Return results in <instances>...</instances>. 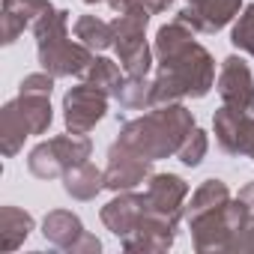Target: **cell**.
Returning <instances> with one entry per match:
<instances>
[{
  "label": "cell",
  "instance_id": "10",
  "mask_svg": "<svg viewBox=\"0 0 254 254\" xmlns=\"http://www.w3.org/2000/svg\"><path fill=\"white\" fill-rule=\"evenodd\" d=\"M215 90L221 96V105L254 114V75H251V66L239 54H230L218 63Z\"/></svg>",
  "mask_w": 254,
  "mask_h": 254
},
{
  "label": "cell",
  "instance_id": "2",
  "mask_svg": "<svg viewBox=\"0 0 254 254\" xmlns=\"http://www.w3.org/2000/svg\"><path fill=\"white\" fill-rule=\"evenodd\" d=\"M194 126H197L194 114L183 102H168L150 108L135 120H126L120 126L117 141L150 162H162V159H177L183 141L191 135Z\"/></svg>",
  "mask_w": 254,
  "mask_h": 254
},
{
  "label": "cell",
  "instance_id": "6",
  "mask_svg": "<svg viewBox=\"0 0 254 254\" xmlns=\"http://www.w3.org/2000/svg\"><path fill=\"white\" fill-rule=\"evenodd\" d=\"M108 99L111 96L105 90L93 87L90 81H81V84L69 87L66 96H63V108H60L66 132H75V135L93 132L108 114Z\"/></svg>",
  "mask_w": 254,
  "mask_h": 254
},
{
  "label": "cell",
  "instance_id": "29",
  "mask_svg": "<svg viewBox=\"0 0 254 254\" xmlns=\"http://www.w3.org/2000/svg\"><path fill=\"white\" fill-rule=\"evenodd\" d=\"M171 3H174V0H141V6H144L150 15H159V12L171 9Z\"/></svg>",
  "mask_w": 254,
  "mask_h": 254
},
{
  "label": "cell",
  "instance_id": "1",
  "mask_svg": "<svg viewBox=\"0 0 254 254\" xmlns=\"http://www.w3.org/2000/svg\"><path fill=\"white\" fill-rule=\"evenodd\" d=\"M194 36L197 33L180 24L177 18L156 30L153 39V51L159 63L153 78L156 105L203 99L215 87V60Z\"/></svg>",
  "mask_w": 254,
  "mask_h": 254
},
{
  "label": "cell",
  "instance_id": "8",
  "mask_svg": "<svg viewBox=\"0 0 254 254\" xmlns=\"http://www.w3.org/2000/svg\"><path fill=\"white\" fill-rule=\"evenodd\" d=\"M153 162L144 159L141 153L129 150L126 144L114 141L108 147V165H105V189L108 191H132L138 186H147V180L153 177Z\"/></svg>",
  "mask_w": 254,
  "mask_h": 254
},
{
  "label": "cell",
  "instance_id": "32",
  "mask_svg": "<svg viewBox=\"0 0 254 254\" xmlns=\"http://www.w3.org/2000/svg\"><path fill=\"white\" fill-rule=\"evenodd\" d=\"M189 3H194V0H189Z\"/></svg>",
  "mask_w": 254,
  "mask_h": 254
},
{
  "label": "cell",
  "instance_id": "23",
  "mask_svg": "<svg viewBox=\"0 0 254 254\" xmlns=\"http://www.w3.org/2000/svg\"><path fill=\"white\" fill-rule=\"evenodd\" d=\"M81 78H84V81H90L93 87H99V90H105L108 96H114V99H117V93H120L123 81L129 78V75L123 72V66H120V63H114V60H108V57L96 54V57H93V63L87 66V72H84Z\"/></svg>",
  "mask_w": 254,
  "mask_h": 254
},
{
  "label": "cell",
  "instance_id": "17",
  "mask_svg": "<svg viewBox=\"0 0 254 254\" xmlns=\"http://www.w3.org/2000/svg\"><path fill=\"white\" fill-rule=\"evenodd\" d=\"M36 221L27 209L21 206H12V203H3L0 206V251H18L27 236L33 233Z\"/></svg>",
  "mask_w": 254,
  "mask_h": 254
},
{
  "label": "cell",
  "instance_id": "20",
  "mask_svg": "<svg viewBox=\"0 0 254 254\" xmlns=\"http://www.w3.org/2000/svg\"><path fill=\"white\" fill-rule=\"evenodd\" d=\"M230 200H233V194H230L227 183L218 180V177H209V180H203V183L191 191V200L186 203V218L200 215V212L221 209V206H227Z\"/></svg>",
  "mask_w": 254,
  "mask_h": 254
},
{
  "label": "cell",
  "instance_id": "31",
  "mask_svg": "<svg viewBox=\"0 0 254 254\" xmlns=\"http://www.w3.org/2000/svg\"><path fill=\"white\" fill-rule=\"evenodd\" d=\"M87 6H96V3H108V0H84Z\"/></svg>",
  "mask_w": 254,
  "mask_h": 254
},
{
  "label": "cell",
  "instance_id": "13",
  "mask_svg": "<svg viewBox=\"0 0 254 254\" xmlns=\"http://www.w3.org/2000/svg\"><path fill=\"white\" fill-rule=\"evenodd\" d=\"M212 135L224 156H248V144L254 135V114L221 105L212 114Z\"/></svg>",
  "mask_w": 254,
  "mask_h": 254
},
{
  "label": "cell",
  "instance_id": "30",
  "mask_svg": "<svg viewBox=\"0 0 254 254\" xmlns=\"http://www.w3.org/2000/svg\"><path fill=\"white\" fill-rule=\"evenodd\" d=\"M248 159L254 162V135H251V144H248Z\"/></svg>",
  "mask_w": 254,
  "mask_h": 254
},
{
  "label": "cell",
  "instance_id": "3",
  "mask_svg": "<svg viewBox=\"0 0 254 254\" xmlns=\"http://www.w3.org/2000/svg\"><path fill=\"white\" fill-rule=\"evenodd\" d=\"M33 36H36V60L54 78H72V75L81 78L96 57L87 45L69 39V9L54 6L33 24Z\"/></svg>",
  "mask_w": 254,
  "mask_h": 254
},
{
  "label": "cell",
  "instance_id": "26",
  "mask_svg": "<svg viewBox=\"0 0 254 254\" xmlns=\"http://www.w3.org/2000/svg\"><path fill=\"white\" fill-rule=\"evenodd\" d=\"M206 153H209V135L194 126L191 135L183 141V147H180L177 159H180V165H186V168H197V165L206 159Z\"/></svg>",
  "mask_w": 254,
  "mask_h": 254
},
{
  "label": "cell",
  "instance_id": "5",
  "mask_svg": "<svg viewBox=\"0 0 254 254\" xmlns=\"http://www.w3.org/2000/svg\"><path fill=\"white\" fill-rule=\"evenodd\" d=\"M93 156V141L87 135H54L42 144H36L27 153V171L36 180H63L66 171H72L81 162H90Z\"/></svg>",
  "mask_w": 254,
  "mask_h": 254
},
{
  "label": "cell",
  "instance_id": "21",
  "mask_svg": "<svg viewBox=\"0 0 254 254\" xmlns=\"http://www.w3.org/2000/svg\"><path fill=\"white\" fill-rule=\"evenodd\" d=\"M27 138H30L27 123L21 120V114L15 111V105H12V99H9L3 108H0V147H3V156H6V159L18 156Z\"/></svg>",
  "mask_w": 254,
  "mask_h": 254
},
{
  "label": "cell",
  "instance_id": "27",
  "mask_svg": "<svg viewBox=\"0 0 254 254\" xmlns=\"http://www.w3.org/2000/svg\"><path fill=\"white\" fill-rule=\"evenodd\" d=\"M54 75L51 72H30V75H24L21 78V84H18V93H36V96H51L54 93Z\"/></svg>",
  "mask_w": 254,
  "mask_h": 254
},
{
  "label": "cell",
  "instance_id": "25",
  "mask_svg": "<svg viewBox=\"0 0 254 254\" xmlns=\"http://www.w3.org/2000/svg\"><path fill=\"white\" fill-rule=\"evenodd\" d=\"M230 45L248 57H254V3H248L236 21H233V30H230Z\"/></svg>",
  "mask_w": 254,
  "mask_h": 254
},
{
  "label": "cell",
  "instance_id": "19",
  "mask_svg": "<svg viewBox=\"0 0 254 254\" xmlns=\"http://www.w3.org/2000/svg\"><path fill=\"white\" fill-rule=\"evenodd\" d=\"M15 111L21 114V120L27 123V132L33 135H45L54 123V108H51V96H36V93H18L12 99Z\"/></svg>",
  "mask_w": 254,
  "mask_h": 254
},
{
  "label": "cell",
  "instance_id": "16",
  "mask_svg": "<svg viewBox=\"0 0 254 254\" xmlns=\"http://www.w3.org/2000/svg\"><path fill=\"white\" fill-rule=\"evenodd\" d=\"M54 9L51 0H3V45H15L24 30Z\"/></svg>",
  "mask_w": 254,
  "mask_h": 254
},
{
  "label": "cell",
  "instance_id": "11",
  "mask_svg": "<svg viewBox=\"0 0 254 254\" xmlns=\"http://www.w3.org/2000/svg\"><path fill=\"white\" fill-rule=\"evenodd\" d=\"M239 12H242V0H194V3H186L174 18L189 30H194L197 36H212L224 30Z\"/></svg>",
  "mask_w": 254,
  "mask_h": 254
},
{
  "label": "cell",
  "instance_id": "22",
  "mask_svg": "<svg viewBox=\"0 0 254 254\" xmlns=\"http://www.w3.org/2000/svg\"><path fill=\"white\" fill-rule=\"evenodd\" d=\"M75 39L81 45H87L93 54H102L108 48H114V30H111V21L99 18V15H78L75 18Z\"/></svg>",
  "mask_w": 254,
  "mask_h": 254
},
{
  "label": "cell",
  "instance_id": "18",
  "mask_svg": "<svg viewBox=\"0 0 254 254\" xmlns=\"http://www.w3.org/2000/svg\"><path fill=\"white\" fill-rule=\"evenodd\" d=\"M63 191L72 200H96V194L105 191V171H99L93 162H81L63 174Z\"/></svg>",
  "mask_w": 254,
  "mask_h": 254
},
{
  "label": "cell",
  "instance_id": "24",
  "mask_svg": "<svg viewBox=\"0 0 254 254\" xmlns=\"http://www.w3.org/2000/svg\"><path fill=\"white\" fill-rule=\"evenodd\" d=\"M117 102L126 111H150V108H156L153 81L150 78H126L120 93H117Z\"/></svg>",
  "mask_w": 254,
  "mask_h": 254
},
{
  "label": "cell",
  "instance_id": "9",
  "mask_svg": "<svg viewBox=\"0 0 254 254\" xmlns=\"http://www.w3.org/2000/svg\"><path fill=\"white\" fill-rule=\"evenodd\" d=\"M189 191L191 189H189V183L180 174H153L147 180V189H144L147 212H156V215H165V218L183 224Z\"/></svg>",
  "mask_w": 254,
  "mask_h": 254
},
{
  "label": "cell",
  "instance_id": "12",
  "mask_svg": "<svg viewBox=\"0 0 254 254\" xmlns=\"http://www.w3.org/2000/svg\"><path fill=\"white\" fill-rule=\"evenodd\" d=\"M177 233H180L177 221H171L165 215H156V212H147V206H144V215H141L138 227L120 242L129 254H162V251L174 248Z\"/></svg>",
  "mask_w": 254,
  "mask_h": 254
},
{
  "label": "cell",
  "instance_id": "4",
  "mask_svg": "<svg viewBox=\"0 0 254 254\" xmlns=\"http://www.w3.org/2000/svg\"><path fill=\"white\" fill-rule=\"evenodd\" d=\"M147 9H132V12H117L111 21L114 30V51L123 66V72L129 78H147L153 69V45L147 42V24H150Z\"/></svg>",
  "mask_w": 254,
  "mask_h": 254
},
{
  "label": "cell",
  "instance_id": "15",
  "mask_svg": "<svg viewBox=\"0 0 254 254\" xmlns=\"http://www.w3.org/2000/svg\"><path fill=\"white\" fill-rule=\"evenodd\" d=\"M144 191H117L102 209H99V218H102V224L117 236V239H126L135 227H138V221H141V215H144Z\"/></svg>",
  "mask_w": 254,
  "mask_h": 254
},
{
  "label": "cell",
  "instance_id": "7",
  "mask_svg": "<svg viewBox=\"0 0 254 254\" xmlns=\"http://www.w3.org/2000/svg\"><path fill=\"white\" fill-rule=\"evenodd\" d=\"M42 239L69 254H99L102 251L99 236L84 230V221L72 209H51L42 218Z\"/></svg>",
  "mask_w": 254,
  "mask_h": 254
},
{
  "label": "cell",
  "instance_id": "28",
  "mask_svg": "<svg viewBox=\"0 0 254 254\" xmlns=\"http://www.w3.org/2000/svg\"><path fill=\"white\" fill-rule=\"evenodd\" d=\"M108 6L114 12H132V9H144L141 0H108Z\"/></svg>",
  "mask_w": 254,
  "mask_h": 254
},
{
  "label": "cell",
  "instance_id": "14",
  "mask_svg": "<svg viewBox=\"0 0 254 254\" xmlns=\"http://www.w3.org/2000/svg\"><path fill=\"white\" fill-rule=\"evenodd\" d=\"M189 230H191V245L197 254H221L230 251V224H227V206L212 209V212H200L186 218Z\"/></svg>",
  "mask_w": 254,
  "mask_h": 254
}]
</instances>
